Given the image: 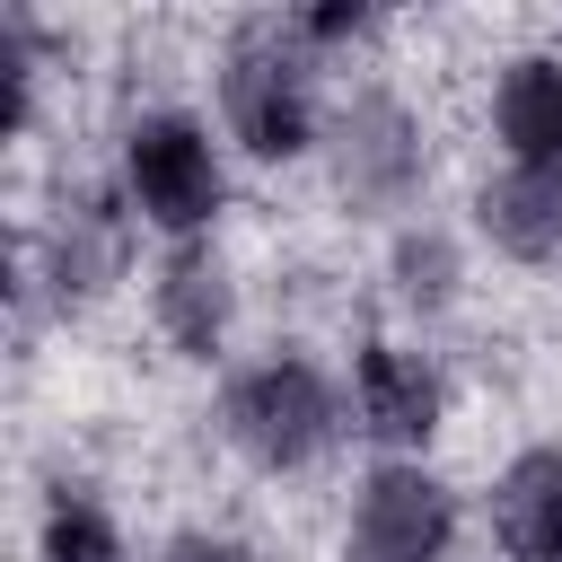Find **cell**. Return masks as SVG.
<instances>
[{
	"mask_svg": "<svg viewBox=\"0 0 562 562\" xmlns=\"http://www.w3.org/2000/svg\"><path fill=\"white\" fill-rule=\"evenodd\" d=\"M140 272H149V237L140 220L123 211V193L97 176H70L53 167L26 202H18V237H9V316H18V342H35L44 325H88L105 316L114 299H140Z\"/></svg>",
	"mask_w": 562,
	"mask_h": 562,
	"instance_id": "6da1fadb",
	"label": "cell"
},
{
	"mask_svg": "<svg viewBox=\"0 0 562 562\" xmlns=\"http://www.w3.org/2000/svg\"><path fill=\"white\" fill-rule=\"evenodd\" d=\"M202 422H211V448L255 474V483H316L325 465H342L351 439V386H342V360H325L307 334H263L246 342L211 395H202Z\"/></svg>",
	"mask_w": 562,
	"mask_h": 562,
	"instance_id": "7a4b0ae2",
	"label": "cell"
},
{
	"mask_svg": "<svg viewBox=\"0 0 562 562\" xmlns=\"http://www.w3.org/2000/svg\"><path fill=\"white\" fill-rule=\"evenodd\" d=\"M202 105L246 176H299V167L316 176L334 79L299 53L281 9H246V18H220V35L202 44Z\"/></svg>",
	"mask_w": 562,
	"mask_h": 562,
	"instance_id": "3957f363",
	"label": "cell"
},
{
	"mask_svg": "<svg viewBox=\"0 0 562 562\" xmlns=\"http://www.w3.org/2000/svg\"><path fill=\"white\" fill-rule=\"evenodd\" d=\"M105 184L123 193L149 246H193L237 220L246 167L202 97H123L105 123Z\"/></svg>",
	"mask_w": 562,
	"mask_h": 562,
	"instance_id": "277c9868",
	"label": "cell"
},
{
	"mask_svg": "<svg viewBox=\"0 0 562 562\" xmlns=\"http://www.w3.org/2000/svg\"><path fill=\"white\" fill-rule=\"evenodd\" d=\"M439 114L395 70H360L334 88V123L316 149V193L334 220L386 237L413 211H439Z\"/></svg>",
	"mask_w": 562,
	"mask_h": 562,
	"instance_id": "5b68a950",
	"label": "cell"
},
{
	"mask_svg": "<svg viewBox=\"0 0 562 562\" xmlns=\"http://www.w3.org/2000/svg\"><path fill=\"white\" fill-rule=\"evenodd\" d=\"M474 536V492L448 457H360L342 474L325 562H465Z\"/></svg>",
	"mask_w": 562,
	"mask_h": 562,
	"instance_id": "8992f818",
	"label": "cell"
},
{
	"mask_svg": "<svg viewBox=\"0 0 562 562\" xmlns=\"http://www.w3.org/2000/svg\"><path fill=\"white\" fill-rule=\"evenodd\" d=\"M342 386H351V439H360V457H439L448 430H457V404H465L448 351L422 342V334H404V325H386V316L351 325Z\"/></svg>",
	"mask_w": 562,
	"mask_h": 562,
	"instance_id": "52a82bcc",
	"label": "cell"
},
{
	"mask_svg": "<svg viewBox=\"0 0 562 562\" xmlns=\"http://www.w3.org/2000/svg\"><path fill=\"white\" fill-rule=\"evenodd\" d=\"M140 325L176 369L220 378L246 351V263L228 255V237H193V246H149L140 272Z\"/></svg>",
	"mask_w": 562,
	"mask_h": 562,
	"instance_id": "ba28073f",
	"label": "cell"
},
{
	"mask_svg": "<svg viewBox=\"0 0 562 562\" xmlns=\"http://www.w3.org/2000/svg\"><path fill=\"white\" fill-rule=\"evenodd\" d=\"M474 272H483V246L457 211H413L404 228L378 237V316L439 342L465 307H474Z\"/></svg>",
	"mask_w": 562,
	"mask_h": 562,
	"instance_id": "9c48e42d",
	"label": "cell"
},
{
	"mask_svg": "<svg viewBox=\"0 0 562 562\" xmlns=\"http://www.w3.org/2000/svg\"><path fill=\"white\" fill-rule=\"evenodd\" d=\"M474 132H483V158L492 167H527V176H553L562 184V44L553 35L501 44L483 61Z\"/></svg>",
	"mask_w": 562,
	"mask_h": 562,
	"instance_id": "30bf717a",
	"label": "cell"
},
{
	"mask_svg": "<svg viewBox=\"0 0 562 562\" xmlns=\"http://www.w3.org/2000/svg\"><path fill=\"white\" fill-rule=\"evenodd\" d=\"M457 220L474 228V246L509 272H536V281H562V184L553 176H527V167H474L465 176V202Z\"/></svg>",
	"mask_w": 562,
	"mask_h": 562,
	"instance_id": "8fae6325",
	"label": "cell"
},
{
	"mask_svg": "<svg viewBox=\"0 0 562 562\" xmlns=\"http://www.w3.org/2000/svg\"><path fill=\"white\" fill-rule=\"evenodd\" d=\"M474 527L492 562H562V439H518L474 483Z\"/></svg>",
	"mask_w": 562,
	"mask_h": 562,
	"instance_id": "7c38bea8",
	"label": "cell"
},
{
	"mask_svg": "<svg viewBox=\"0 0 562 562\" xmlns=\"http://www.w3.org/2000/svg\"><path fill=\"white\" fill-rule=\"evenodd\" d=\"M0 70H9V149L35 158L53 140L61 88L79 79V26L35 9V0H9L0 9Z\"/></svg>",
	"mask_w": 562,
	"mask_h": 562,
	"instance_id": "4fadbf2b",
	"label": "cell"
},
{
	"mask_svg": "<svg viewBox=\"0 0 562 562\" xmlns=\"http://www.w3.org/2000/svg\"><path fill=\"white\" fill-rule=\"evenodd\" d=\"M149 544L132 536V518L114 509V492L79 465H53L35 483L26 509V562H140Z\"/></svg>",
	"mask_w": 562,
	"mask_h": 562,
	"instance_id": "5bb4252c",
	"label": "cell"
},
{
	"mask_svg": "<svg viewBox=\"0 0 562 562\" xmlns=\"http://www.w3.org/2000/svg\"><path fill=\"white\" fill-rule=\"evenodd\" d=\"M290 18V35H299V53L342 88V79H360V70H386V44H395V18L386 9H369V0H299V9H281Z\"/></svg>",
	"mask_w": 562,
	"mask_h": 562,
	"instance_id": "9a60e30c",
	"label": "cell"
},
{
	"mask_svg": "<svg viewBox=\"0 0 562 562\" xmlns=\"http://www.w3.org/2000/svg\"><path fill=\"white\" fill-rule=\"evenodd\" d=\"M140 562H272V544L237 518H176V527L149 536Z\"/></svg>",
	"mask_w": 562,
	"mask_h": 562,
	"instance_id": "2e32d148",
	"label": "cell"
},
{
	"mask_svg": "<svg viewBox=\"0 0 562 562\" xmlns=\"http://www.w3.org/2000/svg\"><path fill=\"white\" fill-rule=\"evenodd\" d=\"M544 35H553V44H562V18H553V26H544Z\"/></svg>",
	"mask_w": 562,
	"mask_h": 562,
	"instance_id": "e0dca14e",
	"label": "cell"
}]
</instances>
